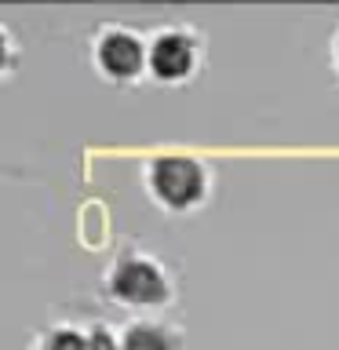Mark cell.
<instances>
[{
  "mask_svg": "<svg viewBox=\"0 0 339 350\" xmlns=\"http://www.w3.org/2000/svg\"><path fill=\"white\" fill-rule=\"evenodd\" d=\"M98 295L128 317H164L179 303V273L153 248L124 245L98 273Z\"/></svg>",
  "mask_w": 339,
  "mask_h": 350,
  "instance_id": "6da1fadb",
  "label": "cell"
},
{
  "mask_svg": "<svg viewBox=\"0 0 339 350\" xmlns=\"http://www.w3.org/2000/svg\"><path fill=\"white\" fill-rule=\"evenodd\" d=\"M87 350H120V328L106 317H87Z\"/></svg>",
  "mask_w": 339,
  "mask_h": 350,
  "instance_id": "52a82bcc",
  "label": "cell"
},
{
  "mask_svg": "<svg viewBox=\"0 0 339 350\" xmlns=\"http://www.w3.org/2000/svg\"><path fill=\"white\" fill-rule=\"evenodd\" d=\"M150 40V81L161 88L193 84L208 66V37L193 22H157L146 29Z\"/></svg>",
  "mask_w": 339,
  "mask_h": 350,
  "instance_id": "277c9868",
  "label": "cell"
},
{
  "mask_svg": "<svg viewBox=\"0 0 339 350\" xmlns=\"http://www.w3.org/2000/svg\"><path fill=\"white\" fill-rule=\"evenodd\" d=\"M87 62L106 84L135 88L150 81V40L146 29L120 18H103L87 33Z\"/></svg>",
  "mask_w": 339,
  "mask_h": 350,
  "instance_id": "3957f363",
  "label": "cell"
},
{
  "mask_svg": "<svg viewBox=\"0 0 339 350\" xmlns=\"http://www.w3.org/2000/svg\"><path fill=\"white\" fill-rule=\"evenodd\" d=\"M18 62V44H15V33H11V26H4L0 22V77H11V70H15Z\"/></svg>",
  "mask_w": 339,
  "mask_h": 350,
  "instance_id": "ba28073f",
  "label": "cell"
},
{
  "mask_svg": "<svg viewBox=\"0 0 339 350\" xmlns=\"http://www.w3.org/2000/svg\"><path fill=\"white\" fill-rule=\"evenodd\" d=\"M142 193L164 215H193L208 208L215 193V172L204 157L193 153H150L139 164Z\"/></svg>",
  "mask_w": 339,
  "mask_h": 350,
  "instance_id": "7a4b0ae2",
  "label": "cell"
},
{
  "mask_svg": "<svg viewBox=\"0 0 339 350\" xmlns=\"http://www.w3.org/2000/svg\"><path fill=\"white\" fill-rule=\"evenodd\" d=\"M26 350H87V321H73V317L44 321L26 339Z\"/></svg>",
  "mask_w": 339,
  "mask_h": 350,
  "instance_id": "8992f818",
  "label": "cell"
},
{
  "mask_svg": "<svg viewBox=\"0 0 339 350\" xmlns=\"http://www.w3.org/2000/svg\"><path fill=\"white\" fill-rule=\"evenodd\" d=\"M120 350H186V328L172 317H124Z\"/></svg>",
  "mask_w": 339,
  "mask_h": 350,
  "instance_id": "5b68a950",
  "label": "cell"
},
{
  "mask_svg": "<svg viewBox=\"0 0 339 350\" xmlns=\"http://www.w3.org/2000/svg\"><path fill=\"white\" fill-rule=\"evenodd\" d=\"M328 70H332L336 84H339V22H336L332 37H328Z\"/></svg>",
  "mask_w": 339,
  "mask_h": 350,
  "instance_id": "9c48e42d",
  "label": "cell"
}]
</instances>
